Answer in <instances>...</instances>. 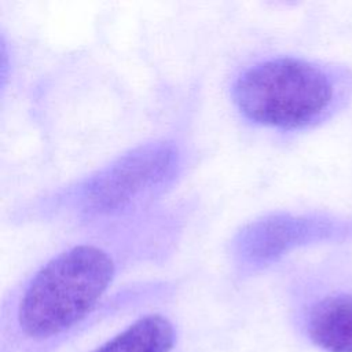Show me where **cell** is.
Here are the masks:
<instances>
[{
  "label": "cell",
  "mask_w": 352,
  "mask_h": 352,
  "mask_svg": "<svg viewBox=\"0 0 352 352\" xmlns=\"http://www.w3.org/2000/svg\"><path fill=\"white\" fill-rule=\"evenodd\" d=\"M345 76L301 58L275 56L243 69L231 85L236 110L248 121L275 129L308 128L342 100Z\"/></svg>",
  "instance_id": "obj_1"
},
{
  "label": "cell",
  "mask_w": 352,
  "mask_h": 352,
  "mask_svg": "<svg viewBox=\"0 0 352 352\" xmlns=\"http://www.w3.org/2000/svg\"><path fill=\"white\" fill-rule=\"evenodd\" d=\"M116 274V256L102 243L81 242L56 253L30 276L21 293L19 329L33 340L69 330L96 307Z\"/></svg>",
  "instance_id": "obj_2"
},
{
  "label": "cell",
  "mask_w": 352,
  "mask_h": 352,
  "mask_svg": "<svg viewBox=\"0 0 352 352\" xmlns=\"http://www.w3.org/2000/svg\"><path fill=\"white\" fill-rule=\"evenodd\" d=\"M180 170L182 154L173 142L144 143L51 197L45 210L82 221L125 217L164 195Z\"/></svg>",
  "instance_id": "obj_3"
},
{
  "label": "cell",
  "mask_w": 352,
  "mask_h": 352,
  "mask_svg": "<svg viewBox=\"0 0 352 352\" xmlns=\"http://www.w3.org/2000/svg\"><path fill=\"white\" fill-rule=\"evenodd\" d=\"M351 239L352 219L279 212L256 219L236 231L231 256L241 270L257 271L298 248Z\"/></svg>",
  "instance_id": "obj_4"
},
{
  "label": "cell",
  "mask_w": 352,
  "mask_h": 352,
  "mask_svg": "<svg viewBox=\"0 0 352 352\" xmlns=\"http://www.w3.org/2000/svg\"><path fill=\"white\" fill-rule=\"evenodd\" d=\"M307 331L312 342L327 352H352V294L315 302L307 316Z\"/></svg>",
  "instance_id": "obj_5"
},
{
  "label": "cell",
  "mask_w": 352,
  "mask_h": 352,
  "mask_svg": "<svg viewBox=\"0 0 352 352\" xmlns=\"http://www.w3.org/2000/svg\"><path fill=\"white\" fill-rule=\"evenodd\" d=\"M176 340L175 327L162 315H146L118 333L95 352H169Z\"/></svg>",
  "instance_id": "obj_6"
}]
</instances>
